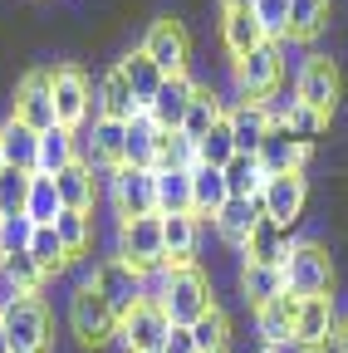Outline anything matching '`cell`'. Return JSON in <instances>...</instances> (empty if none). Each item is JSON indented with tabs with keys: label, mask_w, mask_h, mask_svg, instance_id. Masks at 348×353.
Listing matches in <instances>:
<instances>
[{
	"label": "cell",
	"mask_w": 348,
	"mask_h": 353,
	"mask_svg": "<svg viewBox=\"0 0 348 353\" xmlns=\"http://www.w3.org/2000/svg\"><path fill=\"white\" fill-rule=\"evenodd\" d=\"M69 329H74V339L83 348H103V343L118 339V314H113V304L99 294L94 280L74 285V294H69Z\"/></svg>",
	"instance_id": "6da1fadb"
},
{
	"label": "cell",
	"mask_w": 348,
	"mask_h": 353,
	"mask_svg": "<svg viewBox=\"0 0 348 353\" xmlns=\"http://www.w3.org/2000/svg\"><path fill=\"white\" fill-rule=\"evenodd\" d=\"M157 304L167 309L172 324H196L206 309L216 304V294H211V280L196 270V265H172V270H167V285H162V294H157Z\"/></svg>",
	"instance_id": "7a4b0ae2"
},
{
	"label": "cell",
	"mask_w": 348,
	"mask_h": 353,
	"mask_svg": "<svg viewBox=\"0 0 348 353\" xmlns=\"http://www.w3.org/2000/svg\"><path fill=\"white\" fill-rule=\"evenodd\" d=\"M285 285L294 299L309 294H334V255L319 241H294L285 255Z\"/></svg>",
	"instance_id": "3957f363"
},
{
	"label": "cell",
	"mask_w": 348,
	"mask_h": 353,
	"mask_svg": "<svg viewBox=\"0 0 348 353\" xmlns=\"http://www.w3.org/2000/svg\"><path fill=\"white\" fill-rule=\"evenodd\" d=\"M0 329H6L10 353H50L54 334H50V309L39 294H25L20 304H10L0 314Z\"/></svg>",
	"instance_id": "277c9868"
},
{
	"label": "cell",
	"mask_w": 348,
	"mask_h": 353,
	"mask_svg": "<svg viewBox=\"0 0 348 353\" xmlns=\"http://www.w3.org/2000/svg\"><path fill=\"white\" fill-rule=\"evenodd\" d=\"M118 255L133 265V270H157L167 265V245H162V216H123L118 221Z\"/></svg>",
	"instance_id": "5b68a950"
},
{
	"label": "cell",
	"mask_w": 348,
	"mask_h": 353,
	"mask_svg": "<svg viewBox=\"0 0 348 353\" xmlns=\"http://www.w3.org/2000/svg\"><path fill=\"white\" fill-rule=\"evenodd\" d=\"M285 79V54H280V44H260V50H250L245 59H236V99L245 103H265L275 88Z\"/></svg>",
	"instance_id": "8992f818"
},
{
	"label": "cell",
	"mask_w": 348,
	"mask_h": 353,
	"mask_svg": "<svg viewBox=\"0 0 348 353\" xmlns=\"http://www.w3.org/2000/svg\"><path fill=\"white\" fill-rule=\"evenodd\" d=\"M89 280H94V285H99V294L113 304V314H118V319H123V314H133V309L147 299V280H143V270H133V265H127L123 255L99 260Z\"/></svg>",
	"instance_id": "52a82bcc"
},
{
	"label": "cell",
	"mask_w": 348,
	"mask_h": 353,
	"mask_svg": "<svg viewBox=\"0 0 348 353\" xmlns=\"http://www.w3.org/2000/svg\"><path fill=\"white\" fill-rule=\"evenodd\" d=\"M108 196L118 221L123 216H152L157 211V167H113L108 172Z\"/></svg>",
	"instance_id": "ba28073f"
},
{
	"label": "cell",
	"mask_w": 348,
	"mask_h": 353,
	"mask_svg": "<svg viewBox=\"0 0 348 353\" xmlns=\"http://www.w3.org/2000/svg\"><path fill=\"white\" fill-rule=\"evenodd\" d=\"M50 94H54V118L64 123V128H83L94 118V83L83 79V69L79 64H59V69H50Z\"/></svg>",
	"instance_id": "9c48e42d"
},
{
	"label": "cell",
	"mask_w": 348,
	"mask_h": 353,
	"mask_svg": "<svg viewBox=\"0 0 348 353\" xmlns=\"http://www.w3.org/2000/svg\"><path fill=\"white\" fill-rule=\"evenodd\" d=\"M294 94H299V103H309V108H319V113L334 118V108H338V99H343L338 64H334L329 54H304V64H299V74H294Z\"/></svg>",
	"instance_id": "30bf717a"
},
{
	"label": "cell",
	"mask_w": 348,
	"mask_h": 353,
	"mask_svg": "<svg viewBox=\"0 0 348 353\" xmlns=\"http://www.w3.org/2000/svg\"><path fill=\"white\" fill-rule=\"evenodd\" d=\"M167 334H172V319H167V309H162L157 299H143L133 314L118 319V343H123V353H162Z\"/></svg>",
	"instance_id": "8fae6325"
},
{
	"label": "cell",
	"mask_w": 348,
	"mask_h": 353,
	"mask_svg": "<svg viewBox=\"0 0 348 353\" xmlns=\"http://www.w3.org/2000/svg\"><path fill=\"white\" fill-rule=\"evenodd\" d=\"M143 50L152 54V64L162 74H187L192 64V39H187V25L182 20H172V15H157L143 34Z\"/></svg>",
	"instance_id": "7c38bea8"
},
{
	"label": "cell",
	"mask_w": 348,
	"mask_h": 353,
	"mask_svg": "<svg viewBox=\"0 0 348 353\" xmlns=\"http://www.w3.org/2000/svg\"><path fill=\"white\" fill-rule=\"evenodd\" d=\"M294 348L304 353H319L329 348V339H338V314H334V294H309L299 299V314H294Z\"/></svg>",
	"instance_id": "4fadbf2b"
},
{
	"label": "cell",
	"mask_w": 348,
	"mask_h": 353,
	"mask_svg": "<svg viewBox=\"0 0 348 353\" xmlns=\"http://www.w3.org/2000/svg\"><path fill=\"white\" fill-rule=\"evenodd\" d=\"M304 206H309V176L304 172H280V176L265 182V192H260V211L270 221H280V226H294L304 216Z\"/></svg>",
	"instance_id": "5bb4252c"
},
{
	"label": "cell",
	"mask_w": 348,
	"mask_h": 353,
	"mask_svg": "<svg viewBox=\"0 0 348 353\" xmlns=\"http://www.w3.org/2000/svg\"><path fill=\"white\" fill-rule=\"evenodd\" d=\"M10 113L20 123H30L34 132L54 128V94H50V69H30L20 83H15V99H10Z\"/></svg>",
	"instance_id": "9a60e30c"
},
{
	"label": "cell",
	"mask_w": 348,
	"mask_h": 353,
	"mask_svg": "<svg viewBox=\"0 0 348 353\" xmlns=\"http://www.w3.org/2000/svg\"><path fill=\"white\" fill-rule=\"evenodd\" d=\"M196 79L192 74H167L162 79V88H157V99L147 103V113H152V123L162 128V132H182V118H187V108H192V99H196Z\"/></svg>",
	"instance_id": "2e32d148"
},
{
	"label": "cell",
	"mask_w": 348,
	"mask_h": 353,
	"mask_svg": "<svg viewBox=\"0 0 348 353\" xmlns=\"http://www.w3.org/2000/svg\"><path fill=\"white\" fill-rule=\"evenodd\" d=\"M260 196H231L221 211L211 216V226H216V236H221L231 250H245V241H250V231L260 226Z\"/></svg>",
	"instance_id": "e0dca14e"
},
{
	"label": "cell",
	"mask_w": 348,
	"mask_h": 353,
	"mask_svg": "<svg viewBox=\"0 0 348 353\" xmlns=\"http://www.w3.org/2000/svg\"><path fill=\"white\" fill-rule=\"evenodd\" d=\"M309 148L314 143H304V138H294V132L280 123V128H270L265 132V143H260V162H265V172L270 176H280V172H304V162H309Z\"/></svg>",
	"instance_id": "ac0fdd59"
},
{
	"label": "cell",
	"mask_w": 348,
	"mask_h": 353,
	"mask_svg": "<svg viewBox=\"0 0 348 353\" xmlns=\"http://www.w3.org/2000/svg\"><path fill=\"white\" fill-rule=\"evenodd\" d=\"M138 113H143L138 94L127 88V79H123L118 69H108V74L99 79V88H94V118H118V123H127V118H138Z\"/></svg>",
	"instance_id": "d6986e66"
},
{
	"label": "cell",
	"mask_w": 348,
	"mask_h": 353,
	"mask_svg": "<svg viewBox=\"0 0 348 353\" xmlns=\"http://www.w3.org/2000/svg\"><path fill=\"white\" fill-rule=\"evenodd\" d=\"M294 314H299V299L294 294H275L265 304H255V329H260V343H294Z\"/></svg>",
	"instance_id": "ffe728a7"
},
{
	"label": "cell",
	"mask_w": 348,
	"mask_h": 353,
	"mask_svg": "<svg viewBox=\"0 0 348 353\" xmlns=\"http://www.w3.org/2000/svg\"><path fill=\"white\" fill-rule=\"evenodd\" d=\"M226 118H231V132H236V148H240V152H260L265 132L275 128L270 113H265V103H245V99H236V103L226 108Z\"/></svg>",
	"instance_id": "44dd1931"
},
{
	"label": "cell",
	"mask_w": 348,
	"mask_h": 353,
	"mask_svg": "<svg viewBox=\"0 0 348 353\" xmlns=\"http://www.w3.org/2000/svg\"><path fill=\"white\" fill-rule=\"evenodd\" d=\"M0 152H6V162H10V167L34 172V167H39V132L10 113L6 123H0Z\"/></svg>",
	"instance_id": "7402d4cb"
},
{
	"label": "cell",
	"mask_w": 348,
	"mask_h": 353,
	"mask_svg": "<svg viewBox=\"0 0 348 353\" xmlns=\"http://www.w3.org/2000/svg\"><path fill=\"white\" fill-rule=\"evenodd\" d=\"M54 187H59L64 206H74V211H94L99 206V176H94V167L83 157L69 162L64 172H54Z\"/></svg>",
	"instance_id": "603a6c76"
},
{
	"label": "cell",
	"mask_w": 348,
	"mask_h": 353,
	"mask_svg": "<svg viewBox=\"0 0 348 353\" xmlns=\"http://www.w3.org/2000/svg\"><path fill=\"white\" fill-rule=\"evenodd\" d=\"M162 245L167 265H192L201 245V216H162Z\"/></svg>",
	"instance_id": "cb8c5ba5"
},
{
	"label": "cell",
	"mask_w": 348,
	"mask_h": 353,
	"mask_svg": "<svg viewBox=\"0 0 348 353\" xmlns=\"http://www.w3.org/2000/svg\"><path fill=\"white\" fill-rule=\"evenodd\" d=\"M157 148H162V128L152 123V113L143 108L138 118H127L123 162H127V167H157Z\"/></svg>",
	"instance_id": "d4e9b609"
},
{
	"label": "cell",
	"mask_w": 348,
	"mask_h": 353,
	"mask_svg": "<svg viewBox=\"0 0 348 353\" xmlns=\"http://www.w3.org/2000/svg\"><path fill=\"white\" fill-rule=\"evenodd\" d=\"M157 216H196L192 211V167H157Z\"/></svg>",
	"instance_id": "484cf974"
},
{
	"label": "cell",
	"mask_w": 348,
	"mask_h": 353,
	"mask_svg": "<svg viewBox=\"0 0 348 353\" xmlns=\"http://www.w3.org/2000/svg\"><path fill=\"white\" fill-rule=\"evenodd\" d=\"M221 44H226L231 59H245L250 50H260V44H270V39H265V30H260L255 10H226L221 15Z\"/></svg>",
	"instance_id": "4316f807"
},
{
	"label": "cell",
	"mask_w": 348,
	"mask_h": 353,
	"mask_svg": "<svg viewBox=\"0 0 348 353\" xmlns=\"http://www.w3.org/2000/svg\"><path fill=\"white\" fill-rule=\"evenodd\" d=\"M226 201H231L226 172L211 167V162H196V167H192V211H196V216H216Z\"/></svg>",
	"instance_id": "83f0119b"
},
{
	"label": "cell",
	"mask_w": 348,
	"mask_h": 353,
	"mask_svg": "<svg viewBox=\"0 0 348 353\" xmlns=\"http://www.w3.org/2000/svg\"><path fill=\"white\" fill-rule=\"evenodd\" d=\"M289 226H280V221H270V216H260V226L250 231V241H245V260H260V265H285V255H289Z\"/></svg>",
	"instance_id": "f1b7e54d"
},
{
	"label": "cell",
	"mask_w": 348,
	"mask_h": 353,
	"mask_svg": "<svg viewBox=\"0 0 348 353\" xmlns=\"http://www.w3.org/2000/svg\"><path fill=\"white\" fill-rule=\"evenodd\" d=\"M113 69H118V74L127 79V88L138 94V103H143V108H147V103L157 99V88H162V79H167V74H162V69L152 64V54H147V50H127V54H123V59H118Z\"/></svg>",
	"instance_id": "f546056e"
},
{
	"label": "cell",
	"mask_w": 348,
	"mask_h": 353,
	"mask_svg": "<svg viewBox=\"0 0 348 353\" xmlns=\"http://www.w3.org/2000/svg\"><path fill=\"white\" fill-rule=\"evenodd\" d=\"M240 294H245L250 309H255V304H265V299H275V294H289V285H285V265L245 260V265H240Z\"/></svg>",
	"instance_id": "4dcf8cb0"
},
{
	"label": "cell",
	"mask_w": 348,
	"mask_h": 353,
	"mask_svg": "<svg viewBox=\"0 0 348 353\" xmlns=\"http://www.w3.org/2000/svg\"><path fill=\"white\" fill-rule=\"evenodd\" d=\"M69 162H79V132L74 128H64V123H54V128H45L39 132V167L34 172H64Z\"/></svg>",
	"instance_id": "1f68e13d"
},
{
	"label": "cell",
	"mask_w": 348,
	"mask_h": 353,
	"mask_svg": "<svg viewBox=\"0 0 348 353\" xmlns=\"http://www.w3.org/2000/svg\"><path fill=\"white\" fill-rule=\"evenodd\" d=\"M226 187H231V196H260L265 192V182H270V172H265V162H260L255 152H236L226 167Z\"/></svg>",
	"instance_id": "d6a6232c"
},
{
	"label": "cell",
	"mask_w": 348,
	"mask_h": 353,
	"mask_svg": "<svg viewBox=\"0 0 348 353\" xmlns=\"http://www.w3.org/2000/svg\"><path fill=\"white\" fill-rule=\"evenodd\" d=\"M59 211H64V196H59V187H54V176H50V172H34L30 196H25V216L34 221V226H50Z\"/></svg>",
	"instance_id": "836d02e7"
},
{
	"label": "cell",
	"mask_w": 348,
	"mask_h": 353,
	"mask_svg": "<svg viewBox=\"0 0 348 353\" xmlns=\"http://www.w3.org/2000/svg\"><path fill=\"white\" fill-rule=\"evenodd\" d=\"M30 255L39 260V270H45L50 280L54 275H64L69 270V250H64V241H59V231H54V221H50V226H34V236H30Z\"/></svg>",
	"instance_id": "e575fe53"
},
{
	"label": "cell",
	"mask_w": 348,
	"mask_h": 353,
	"mask_svg": "<svg viewBox=\"0 0 348 353\" xmlns=\"http://www.w3.org/2000/svg\"><path fill=\"white\" fill-rule=\"evenodd\" d=\"M192 339H196V353H226L231 348V319H226V309L221 304H211L206 314L196 324H187Z\"/></svg>",
	"instance_id": "d590c367"
},
{
	"label": "cell",
	"mask_w": 348,
	"mask_h": 353,
	"mask_svg": "<svg viewBox=\"0 0 348 353\" xmlns=\"http://www.w3.org/2000/svg\"><path fill=\"white\" fill-rule=\"evenodd\" d=\"M221 113H226V103L216 99L211 88H196V99H192V108H187V118H182V132H187L192 143H201L206 132L221 123Z\"/></svg>",
	"instance_id": "8d00e7d4"
},
{
	"label": "cell",
	"mask_w": 348,
	"mask_h": 353,
	"mask_svg": "<svg viewBox=\"0 0 348 353\" xmlns=\"http://www.w3.org/2000/svg\"><path fill=\"white\" fill-rule=\"evenodd\" d=\"M54 231H59V241H64L69 255H83V250L94 245V211H74V206H64V211L54 216Z\"/></svg>",
	"instance_id": "74e56055"
},
{
	"label": "cell",
	"mask_w": 348,
	"mask_h": 353,
	"mask_svg": "<svg viewBox=\"0 0 348 353\" xmlns=\"http://www.w3.org/2000/svg\"><path fill=\"white\" fill-rule=\"evenodd\" d=\"M329 25V0H289V34L285 39H314Z\"/></svg>",
	"instance_id": "f35d334b"
},
{
	"label": "cell",
	"mask_w": 348,
	"mask_h": 353,
	"mask_svg": "<svg viewBox=\"0 0 348 353\" xmlns=\"http://www.w3.org/2000/svg\"><path fill=\"white\" fill-rule=\"evenodd\" d=\"M240 148H236V132H231V118L221 113V123H216L211 132H206V138L196 143V157L201 162H211V167H226L231 157H236Z\"/></svg>",
	"instance_id": "ab89813d"
},
{
	"label": "cell",
	"mask_w": 348,
	"mask_h": 353,
	"mask_svg": "<svg viewBox=\"0 0 348 353\" xmlns=\"http://www.w3.org/2000/svg\"><path fill=\"white\" fill-rule=\"evenodd\" d=\"M30 182H34V172H20L6 162V172H0V211H25V196H30Z\"/></svg>",
	"instance_id": "60d3db41"
},
{
	"label": "cell",
	"mask_w": 348,
	"mask_h": 353,
	"mask_svg": "<svg viewBox=\"0 0 348 353\" xmlns=\"http://www.w3.org/2000/svg\"><path fill=\"white\" fill-rule=\"evenodd\" d=\"M285 128L294 132V138H304V143H319L324 132H329V113H319V108H309V103H294L289 118H285Z\"/></svg>",
	"instance_id": "b9f144b4"
},
{
	"label": "cell",
	"mask_w": 348,
	"mask_h": 353,
	"mask_svg": "<svg viewBox=\"0 0 348 353\" xmlns=\"http://www.w3.org/2000/svg\"><path fill=\"white\" fill-rule=\"evenodd\" d=\"M30 236H34V221H30L25 211H10V216H0V255L30 250Z\"/></svg>",
	"instance_id": "7bdbcfd3"
},
{
	"label": "cell",
	"mask_w": 348,
	"mask_h": 353,
	"mask_svg": "<svg viewBox=\"0 0 348 353\" xmlns=\"http://www.w3.org/2000/svg\"><path fill=\"white\" fill-rule=\"evenodd\" d=\"M196 143L187 132H162V148H157V167H196Z\"/></svg>",
	"instance_id": "ee69618b"
},
{
	"label": "cell",
	"mask_w": 348,
	"mask_h": 353,
	"mask_svg": "<svg viewBox=\"0 0 348 353\" xmlns=\"http://www.w3.org/2000/svg\"><path fill=\"white\" fill-rule=\"evenodd\" d=\"M0 265H6V270H10V275L20 280V290H25V294H39V285L50 280L45 270H39V260H34L30 250H15V255H0Z\"/></svg>",
	"instance_id": "f6af8a7d"
},
{
	"label": "cell",
	"mask_w": 348,
	"mask_h": 353,
	"mask_svg": "<svg viewBox=\"0 0 348 353\" xmlns=\"http://www.w3.org/2000/svg\"><path fill=\"white\" fill-rule=\"evenodd\" d=\"M255 20L265 30V39H285L289 34V0H255Z\"/></svg>",
	"instance_id": "bcb514c9"
},
{
	"label": "cell",
	"mask_w": 348,
	"mask_h": 353,
	"mask_svg": "<svg viewBox=\"0 0 348 353\" xmlns=\"http://www.w3.org/2000/svg\"><path fill=\"white\" fill-rule=\"evenodd\" d=\"M162 353H196V339H192V329H187V324H172V334H167Z\"/></svg>",
	"instance_id": "7dc6e473"
},
{
	"label": "cell",
	"mask_w": 348,
	"mask_h": 353,
	"mask_svg": "<svg viewBox=\"0 0 348 353\" xmlns=\"http://www.w3.org/2000/svg\"><path fill=\"white\" fill-rule=\"evenodd\" d=\"M20 299H25V290H20V280H15V275L6 270V265H0V314H6V309H10V304H20Z\"/></svg>",
	"instance_id": "c3c4849f"
},
{
	"label": "cell",
	"mask_w": 348,
	"mask_h": 353,
	"mask_svg": "<svg viewBox=\"0 0 348 353\" xmlns=\"http://www.w3.org/2000/svg\"><path fill=\"white\" fill-rule=\"evenodd\" d=\"M221 10H255V0H221Z\"/></svg>",
	"instance_id": "681fc988"
},
{
	"label": "cell",
	"mask_w": 348,
	"mask_h": 353,
	"mask_svg": "<svg viewBox=\"0 0 348 353\" xmlns=\"http://www.w3.org/2000/svg\"><path fill=\"white\" fill-rule=\"evenodd\" d=\"M260 353H294V343H260Z\"/></svg>",
	"instance_id": "f907efd6"
},
{
	"label": "cell",
	"mask_w": 348,
	"mask_h": 353,
	"mask_svg": "<svg viewBox=\"0 0 348 353\" xmlns=\"http://www.w3.org/2000/svg\"><path fill=\"white\" fill-rule=\"evenodd\" d=\"M334 343H338V353H348V319L338 324V339H334Z\"/></svg>",
	"instance_id": "816d5d0a"
},
{
	"label": "cell",
	"mask_w": 348,
	"mask_h": 353,
	"mask_svg": "<svg viewBox=\"0 0 348 353\" xmlns=\"http://www.w3.org/2000/svg\"><path fill=\"white\" fill-rule=\"evenodd\" d=\"M0 353H10V343H6V329H0Z\"/></svg>",
	"instance_id": "f5cc1de1"
},
{
	"label": "cell",
	"mask_w": 348,
	"mask_h": 353,
	"mask_svg": "<svg viewBox=\"0 0 348 353\" xmlns=\"http://www.w3.org/2000/svg\"><path fill=\"white\" fill-rule=\"evenodd\" d=\"M0 172H6V152H0Z\"/></svg>",
	"instance_id": "db71d44e"
},
{
	"label": "cell",
	"mask_w": 348,
	"mask_h": 353,
	"mask_svg": "<svg viewBox=\"0 0 348 353\" xmlns=\"http://www.w3.org/2000/svg\"><path fill=\"white\" fill-rule=\"evenodd\" d=\"M0 216H6V211H0Z\"/></svg>",
	"instance_id": "11a10c76"
}]
</instances>
